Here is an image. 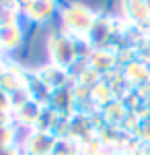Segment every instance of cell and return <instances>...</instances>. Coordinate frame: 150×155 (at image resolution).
<instances>
[{
    "mask_svg": "<svg viewBox=\"0 0 150 155\" xmlns=\"http://www.w3.org/2000/svg\"><path fill=\"white\" fill-rule=\"evenodd\" d=\"M60 21L62 31L66 35H70L72 39L89 41V33L97 21V12L86 8L84 4H68L60 8Z\"/></svg>",
    "mask_w": 150,
    "mask_h": 155,
    "instance_id": "obj_1",
    "label": "cell"
},
{
    "mask_svg": "<svg viewBox=\"0 0 150 155\" xmlns=\"http://www.w3.org/2000/svg\"><path fill=\"white\" fill-rule=\"evenodd\" d=\"M47 50H49L52 64H58V66L66 68V71L78 60L76 39H72L70 35H66L64 31L49 35V39H47Z\"/></svg>",
    "mask_w": 150,
    "mask_h": 155,
    "instance_id": "obj_2",
    "label": "cell"
},
{
    "mask_svg": "<svg viewBox=\"0 0 150 155\" xmlns=\"http://www.w3.org/2000/svg\"><path fill=\"white\" fill-rule=\"evenodd\" d=\"M58 137L47 130H33L25 137L21 151L23 155H52Z\"/></svg>",
    "mask_w": 150,
    "mask_h": 155,
    "instance_id": "obj_3",
    "label": "cell"
},
{
    "mask_svg": "<svg viewBox=\"0 0 150 155\" xmlns=\"http://www.w3.org/2000/svg\"><path fill=\"white\" fill-rule=\"evenodd\" d=\"M126 21L132 25H150V2L148 0H121Z\"/></svg>",
    "mask_w": 150,
    "mask_h": 155,
    "instance_id": "obj_4",
    "label": "cell"
},
{
    "mask_svg": "<svg viewBox=\"0 0 150 155\" xmlns=\"http://www.w3.org/2000/svg\"><path fill=\"white\" fill-rule=\"evenodd\" d=\"M23 39V31L17 23L12 25H0V50L6 52V50L17 48Z\"/></svg>",
    "mask_w": 150,
    "mask_h": 155,
    "instance_id": "obj_5",
    "label": "cell"
},
{
    "mask_svg": "<svg viewBox=\"0 0 150 155\" xmlns=\"http://www.w3.org/2000/svg\"><path fill=\"white\" fill-rule=\"evenodd\" d=\"M126 74H127V79L140 83V81H144V79L148 77V66H146L144 62H140V60H132L126 66Z\"/></svg>",
    "mask_w": 150,
    "mask_h": 155,
    "instance_id": "obj_6",
    "label": "cell"
},
{
    "mask_svg": "<svg viewBox=\"0 0 150 155\" xmlns=\"http://www.w3.org/2000/svg\"><path fill=\"white\" fill-rule=\"evenodd\" d=\"M14 134H17V130H14L12 122L11 124H0V147L12 145L14 143Z\"/></svg>",
    "mask_w": 150,
    "mask_h": 155,
    "instance_id": "obj_7",
    "label": "cell"
},
{
    "mask_svg": "<svg viewBox=\"0 0 150 155\" xmlns=\"http://www.w3.org/2000/svg\"><path fill=\"white\" fill-rule=\"evenodd\" d=\"M0 155H23L21 151V147H17V145H4V147H0Z\"/></svg>",
    "mask_w": 150,
    "mask_h": 155,
    "instance_id": "obj_8",
    "label": "cell"
}]
</instances>
